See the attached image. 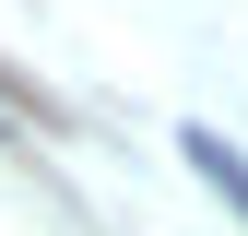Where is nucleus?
<instances>
[{
    "instance_id": "nucleus-1",
    "label": "nucleus",
    "mask_w": 248,
    "mask_h": 236,
    "mask_svg": "<svg viewBox=\"0 0 248 236\" xmlns=\"http://www.w3.org/2000/svg\"><path fill=\"white\" fill-rule=\"evenodd\" d=\"M177 154L201 165V189H213V201H236V213H248V154H236L225 130H177Z\"/></svg>"
}]
</instances>
